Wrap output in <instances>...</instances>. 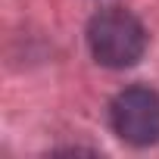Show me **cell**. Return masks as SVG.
I'll list each match as a JSON object with an SVG mask.
<instances>
[{
    "mask_svg": "<svg viewBox=\"0 0 159 159\" xmlns=\"http://www.w3.org/2000/svg\"><path fill=\"white\" fill-rule=\"evenodd\" d=\"M88 47L106 69H128L147 50V28L128 10H103L88 25Z\"/></svg>",
    "mask_w": 159,
    "mask_h": 159,
    "instance_id": "obj_1",
    "label": "cell"
},
{
    "mask_svg": "<svg viewBox=\"0 0 159 159\" xmlns=\"http://www.w3.org/2000/svg\"><path fill=\"white\" fill-rule=\"evenodd\" d=\"M112 131L131 147L159 140V94L150 88H125L109 106Z\"/></svg>",
    "mask_w": 159,
    "mask_h": 159,
    "instance_id": "obj_2",
    "label": "cell"
}]
</instances>
